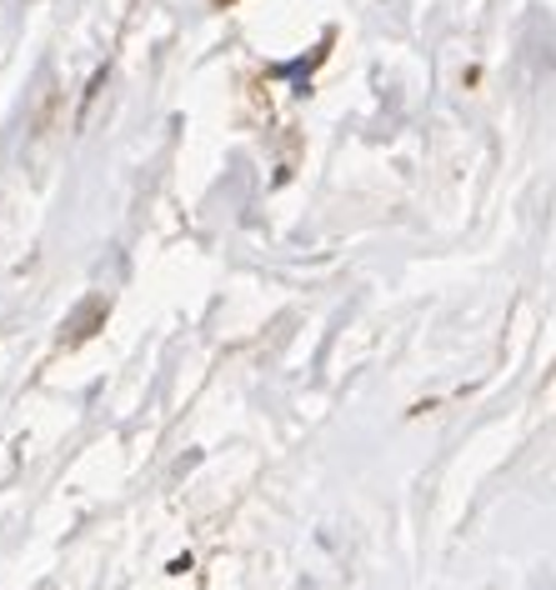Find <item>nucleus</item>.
Segmentation results:
<instances>
[{"mask_svg":"<svg viewBox=\"0 0 556 590\" xmlns=\"http://www.w3.org/2000/svg\"><path fill=\"white\" fill-rule=\"evenodd\" d=\"M216 6H231V0H216Z\"/></svg>","mask_w":556,"mask_h":590,"instance_id":"1","label":"nucleus"}]
</instances>
